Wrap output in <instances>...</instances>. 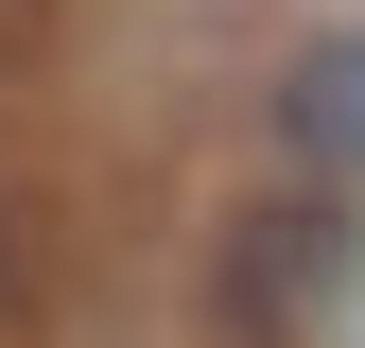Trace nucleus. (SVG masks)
Listing matches in <instances>:
<instances>
[{"instance_id": "1", "label": "nucleus", "mask_w": 365, "mask_h": 348, "mask_svg": "<svg viewBox=\"0 0 365 348\" xmlns=\"http://www.w3.org/2000/svg\"><path fill=\"white\" fill-rule=\"evenodd\" d=\"M348 296H365V209L313 192V174H296V192H261L244 227L209 244V314H226V348H313Z\"/></svg>"}, {"instance_id": "2", "label": "nucleus", "mask_w": 365, "mask_h": 348, "mask_svg": "<svg viewBox=\"0 0 365 348\" xmlns=\"http://www.w3.org/2000/svg\"><path fill=\"white\" fill-rule=\"evenodd\" d=\"M279 157L313 174V192H365V18L279 70Z\"/></svg>"}, {"instance_id": "3", "label": "nucleus", "mask_w": 365, "mask_h": 348, "mask_svg": "<svg viewBox=\"0 0 365 348\" xmlns=\"http://www.w3.org/2000/svg\"><path fill=\"white\" fill-rule=\"evenodd\" d=\"M0 279H18V227H0Z\"/></svg>"}]
</instances>
